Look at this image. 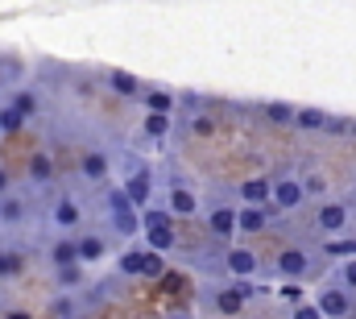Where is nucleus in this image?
Listing matches in <instances>:
<instances>
[{
    "label": "nucleus",
    "mask_w": 356,
    "mask_h": 319,
    "mask_svg": "<svg viewBox=\"0 0 356 319\" xmlns=\"http://www.w3.org/2000/svg\"><path fill=\"white\" fill-rule=\"evenodd\" d=\"M79 174H83L88 182H104V178L112 174V154H104V150H88V154L79 158Z\"/></svg>",
    "instance_id": "nucleus-12"
},
{
    "label": "nucleus",
    "mask_w": 356,
    "mask_h": 319,
    "mask_svg": "<svg viewBox=\"0 0 356 319\" xmlns=\"http://www.w3.org/2000/svg\"><path fill=\"white\" fill-rule=\"evenodd\" d=\"M50 265L54 270H71V265H83L79 261V237H58L50 244Z\"/></svg>",
    "instance_id": "nucleus-13"
},
{
    "label": "nucleus",
    "mask_w": 356,
    "mask_h": 319,
    "mask_svg": "<svg viewBox=\"0 0 356 319\" xmlns=\"http://www.w3.org/2000/svg\"><path fill=\"white\" fill-rule=\"evenodd\" d=\"M4 191H8V174H4V166H0V199H4Z\"/></svg>",
    "instance_id": "nucleus-38"
},
{
    "label": "nucleus",
    "mask_w": 356,
    "mask_h": 319,
    "mask_svg": "<svg viewBox=\"0 0 356 319\" xmlns=\"http://www.w3.org/2000/svg\"><path fill=\"white\" fill-rule=\"evenodd\" d=\"M266 116L273 120V125H294L298 108H294V104H286V100H273V104H266Z\"/></svg>",
    "instance_id": "nucleus-23"
},
{
    "label": "nucleus",
    "mask_w": 356,
    "mask_h": 319,
    "mask_svg": "<svg viewBox=\"0 0 356 319\" xmlns=\"http://www.w3.org/2000/svg\"><path fill=\"white\" fill-rule=\"evenodd\" d=\"M21 253H13V249H0V278H17L21 274Z\"/></svg>",
    "instance_id": "nucleus-28"
},
{
    "label": "nucleus",
    "mask_w": 356,
    "mask_h": 319,
    "mask_svg": "<svg viewBox=\"0 0 356 319\" xmlns=\"http://www.w3.org/2000/svg\"><path fill=\"white\" fill-rule=\"evenodd\" d=\"M141 104H145V112H154V116H170V112H175V95H170V91H162V87H154V91H145V100H141Z\"/></svg>",
    "instance_id": "nucleus-20"
},
{
    "label": "nucleus",
    "mask_w": 356,
    "mask_h": 319,
    "mask_svg": "<svg viewBox=\"0 0 356 319\" xmlns=\"http://www.w3.org/2000/svg\"><path fill=\"white\" fill-rule=\"evenodd\" d=\"M207 228H211V237L216 240H232L241 233V208H232V203H216L211 212H207Z\"/></svg>",
    "instance_id": "nucleus-6"
},
{
    "label": "nucleus",
    "mask_w": 356,
    "mask_h": 319,
    "mask_svg": "<svg viewBox=\"0 0 356 319\" xmlns=\"http://www.w3.org/2000/svg\"><path fill=\"white\" fill-rule=\"evenodd\" d=\"M141 228H145V233H149V228H175L170 208H145V212H141Z\"/></svg>",
    "instance_id": "nucleus-22"
},
{
    "label": "nucleus",
    "mask_w": 356,
    "mask_h": 319,
    "mask_svg": "<svg viewBox=\"0 0 356 319\" xmlns=\"http://www.w3.org/2000/svg\"><path fill=\"white\" fill-rule=\"evenodd\" d=\"M166 208H170V216H178V220H191L195 212H199V199H195V191L191 187H170V195H166Z\"/></svg>",
    "instance_id": "nucleus-14"
},
{
    "label": "nucleus",
    "mask_w": 356,
    "mask_h": 319,
    "mask_svg": "<svg viewBox=\"0 0 356 319\" xmlns=\"http://www.w3.org/2000/svg\"><path fill=\"white\" fill-rule=\"evenodd\" d=\"M302 199H307L302 178H277L273 182V212H294V208H302Z\"/></svg>",
    "instance_id": "nucleus-8"
},
{
    "label": "nucleus",
    "mask_w": 356,
    "mask_h": 319,
    "mask_svg": "<svg viewBox=\"0 0 356 319\" xmlns=\"http://www.w3.org/2000/svg\"><path fill=\"white\" fill-rule=\"evenodd\" d=\"M58 286H83V265H71V270H58Z\"/></svg>",
    "instance_id": "nucleus-32"
},
{
    "label": "nucleus",
    "mask_w": 356,
    "mask_h": 319,
    "mask_svg": "<svg viewBox=\"0 0 356 319\" xmlns=\"http://www.w3.org/2000/svg\"><path fill=\"white\" fill-rule=\"evenodd\" d=\"M108 87L116 91V95H124V100H145V87L137 75H129V71H112L108 75Z\"/></svg>",
    "instance_id": "nucleus-15"
},
{
    "label": "nucleus",
    "mask_w": 356,
    "mask_h": 319,
    "mask_svg": "<svg viewBox=\"0 0 356 319\" xmlns=\"http://www.w3.org/2000/svg\"><path fill=\"white\" fill-rule=\"evenodd\" d=\"M315 307L323 311V319H344L353 311V295H348L344 286H323V290L315 295Z\"/></svg>",
    "instance_id": "nucleus-7"
},
{
    "label": "nucleus",
    "mask_w": 356,
    "mask_h": 319,
    "mask_svg": "<svg viewBox=\"0 0 356 319\" xmlns=\"http://www.w3.org/2000/svg\"><path fill=\"white\" fill-rule=\"evenodd\" d=\"M327 112L323 108H298V116H294V129H302V133H327Z\"/></svg>",
    "instance_id": "nucleus-17"
},
{
    "label": "nucleus",
    "mask_w": 356,
    "mask_h": 319,
    "mask_svg": "<svg viewBox=\"0 0 356 319\" xmlns=\"http://www.w3.org/2000/svg\"><path fill=\"white\" fill-rule=\"evenodd\" d=\"M21 129H25V116H21L13 104H4V108H0V133L13 137V133H21Z\"/></svg>",
    "instance_id": "nucleus-24"
},
{
    "label": "nucleus",
    "mask_w": 356,
    "mask_h": 319,
    "mask_svg": "<svg viewBox=\"0 0 356 319\" xmlns=\"http://www.w3.org/2000/svg\"><path fill=\"white\" fill-rule=\"evenodd\" d=\"M290 319H323V311H319L315 303H302V307H294V311H290Z\"/></svg>",
    "instance_id": "nucleus-36"
},
{
    "label": "nucleus",
    "mask_w": 356,
    "mask_h": 319,
    "mask_svg": "<svg viewBox=\"0 0 356 319\" xmlns=\"http://www.w3.org/2000/svg\"><path fill=\"white\" fill-rule=\"evenodd\" d=\"M4 319H33V316H25V311H8Z\"/></svg>",
    "instance_id": "nucleus-39"
},
{
    "label": "nucleus",
    "mask_w": 356,
    "mask_h": 319,
    "mask_svg": "<svg viewBox=\"0 0 356 319\" xmlns=\"http://www.w3.org/2000/svg\"><path fill=\"white\" fill-rule=\"evenodd\" d=\"M327 253H332V257H344V261H356V240H332V244H327Z\"/></svg>",
    "instance_id": "nucleus-31"
},
{
    "label": "nucleus",
    "mask_w": 356,
    "mask_h": 319,
    "mask_svg": "<svg viewBox=\"0 0 356 319\" xmlns=\"http://www.w3.org/2000/svg\"><path fill=\"white\" fill-rule=\"evenodd\" d=\"M269 216H273V208H245V203H241V233H245V237H249V233H266Z\"/></svg>",
    "instance_id": "nucleus-16"
},
{
    "label": "nucleus",
    "mask_w": 356,
    "mask_h": 319,
    "mask_svg": "<svg viewBox=\"0 0 356 319\" xmlns=\"http://www.w3.org/2000/svg\"><path fill=\"white\" fill-rule=\"evenodd\" d=\"M104 208H108V216H112V224H116L120 237H137L141 233V212L133 208V199L124 195V187H116L112 195H104Z\"/></svg>",
    "instance_id": "nucleus-2"
},
{
    "label": "nucleus",
    "mask_w": 356,
    "mask_h": 319,
    "mask_svg": "<svg viewBox=\"0 0 356 319\" xmlns=\"http://www.w3.org/2000/svg\"><path fill=\"white\" fill-rule=\"evenodd\" d=\"M302 187H307V195H323V191H327V178H323L319 170H311V174L302 178Z\"/></svg>",
    "instance_id": "nucleus-33"
},
{
    "label": "nucleus",
    "mask_w": 356,
    "mask_h": 319,
    "mask_svg": "<svg viewBox=\"0 0 356 319\" xmlns=\"http://www.w3.org/2000/svg\"><path fill=\"white\" fill-rule=\"evenodd\" d=\"M145 137H154V141H162L166 133H170V116H154V112H145Z\"/></svg>",
    "instance_id": "nucleus-26"
},
{
    "label": "nucleus",
    "mask_w": 356,
    "mask_h": 319,
    "mask_svg": "<svg viewBox=\"0 0 356 319\" xmlns=\"http://www.w3.org/2000/svg\"><path fill=\"white\" fill-rule=\"evenodd\" d=\"M224 270H228L236 282H249V278L257 274V257H253L245 244H232V249L224 253Z\"/></svg>",
    "instance_id": "nucleus-10"
},
{
    "label": "nucleus",
    "mask_w": 356,
    "mask_h": 319,
    "mask_svg": "<svg viewBox=\"0 0 356 319\" xmlns=\"http://www.w3.org/2000/svg\"><path fill=\"white\" fill-rule=\"evenodd\" d=\"M79 220H83L79 203H75L71 195H63V199L54 203V228H79Z\"/></svg>",
    "instance_id": "nucleus-18"
},
{
    "label": "nucleus",
    "mask_w": 356,
    "mask_h": 319,
    "mask_svg": "<svg viewBox=\"0 0 356 319\" xmlns=\"http://www.w3.org/2000/svg\"><path fill=\"white\" fill-rule=\"evenodd\" d=\"M21 216H25V208H21V199H8V195H4V199H0V220H8V224H17Z\"/></svg>",
    "instance_id": "nucleus-30"
},
{
    "label": "nucleus",
    "mask_w": 356,
    "mask_h": 319,
    "mask_svg": "<svg viewBox=\"0 0 356 319\" xmlns=\"http://www.w3.org/2000/svg\"><path fill=\"white\" fill-rule=\"evenodd\" d=\"M175 244H178L175 228H149V233H145V249H154V253H170Z\"/></svg>",
    "instance_id": "nucleus-21"
},
{
    "label": "nucleus",
    "mask_w": 356,
    "mask_h": 319,
    "mask_svg": "<svg viewBox=\"0 0 356 319\" xmlns=\"http://www.w3.org/2000/svg\"><path fill=\"white\" fill-rule=\"evenodd\" d=\"M116 270L129 274V278H162V274H166V261H162V253L137 244V249H124V253H120Z\"/></svg>",
    "instance_id": "nucleus-1"
},
{
    "label": "nucleus",
    "mask_w": 356,
    "mask_h": 319,
    "mask_svg": "<svg viewBox=\"0 0 356 319\" xmlns=\"http://www.w3.org/2000/svg\"><path fill=\"white\" fill-rule=\"evenodd\" d=\"M104 257H108V240L95 237V233H83L79 237V261L91 265V261H104Z\"/></svg>",
    "instance_id": "nucleus-19"
},
{
    "label": "nucleus",
    "mask_w": 356,
    "mask_h": 319,
    "mask_svg": "<svg viewBox=\"0 0 356 319\" xmlns=\"http://www.w3.org/2000/svg\"><path fill=\"white\" fill-rule=\"evenodd\" d=\"M340 282H344V290H356V261L340 265Z\"/></svg>",
    "instance_id": "nucleus-35"
},
{
    "label": "nucleus",
    "mask_w": 356,
    "mask_h": 319,
    "mask_svg": "<svg viewBox=\"0 0 356 319\" xmlns=\"http://www.w3.org/2000/svg\"><path fill=\"white\" fill-rule=\"evenodd\" d=\"M175 319H191V316H175Z\"/></svg>",
    "instance_id": "nucleus-40"
},
{
    "label": "nucleus",
    "mask_w": 356,
    "mask_h": 319,
    "mask_svg": "<svg viewBox=\"0 0 356 319\" xmlns=\"http://www.w3.org/2000/svg\"><path fill=\"white\" fill-rule=\"evenodd\" d=\"M186 129H191V137H216V120H211L207 112H195Z\"/></svg>",
    "instance_id": "nucleus-27"
},
{
    "label": "nucleus",
    "mask_w": 356,
    "mask_h": 319,
    "mask_svg": "<svg viewBox=\"0 0 356 319\" xmlns=\"http://www.w3.org/2000/svg\"><path fill=\"white\" fill-rule=\"evenodd\" d=\"M241 199L245 208H273V178H245Z\"/></svg>",
    "instance_id": "nucleus-11"
},
{
    "label": "nucleus",
    "mask_w": 356,
    "mask_h": 319,
    "mask_svg": "<svg viewBox=\"0 0 356 319\" xmlns=\"http://www.w3.org/2000/svg\"><path fill=\"white\" fill-rule=\"evenodd\" d=\"M13 108H17L21 116H33V112H38V100H33V91H13Z\"/></svg>",
    "instance_id": "nucleus-29"
},
{
    "label": "nucleus",
    "mask_w": 356,
    "mask_h": 319,
    "mask_svg": "<svg viewBox=\"0 0 356 319\" xmlns=\"http://www.w3.org/2000/svg\"><path fill=\"white\" fill-rule=\"evenodd\" d=\"M277 295H282V299H286L290 307H302V286H298V282H286V286H282Z\"/></svg>",
    "instance_id": "nucleus-34"
},
{
    "label": "nucleus",
    "mask_w": 356,
    "mask_h": 319,
    "mask_svg": "<svg viewBox=\"0 0 356 319\" xmlns=\"http://www.w3.org/2000/svg\"><path fill=\"white\" fill-rule=\"evenodd\" d=\"M257 290H253V282H228V286H220L216 295H211V303H216V311L220 316H241L245 307H249V299H253Z\"/></svg>",
    "instance_id": "nucleus-4"
},
{
    "label": "nucleus",
    "mask_w": 356,
    "mask_h": 319,
    "mask_svg": "<svg viewBox=\"0 0 356 319\" xmlns=\"http://www.w3.org/2000/svg\"><path fill=\"white\" fill-rule=\"evenodd\" d=\"M307 270H311V253L307 249H282L277 253V278L282 282H298V278H307Z\"/></svg>",
    "instance_id": "nucleus-9"
},
{
    "label": "nucleus",
    "mask_w": 356,
    "mask_h": 319,
    "mask_svg": "<svg viewBox=\"0 0 356 319\" xmlns=\"http://www.w3.org/2000/svg\"><path fill=\"white\" fill-rule=\"evenodd\" d=\"M348 224H353V208H348V203H340V199L319 203V212H315V228H319L323 237H344Z\"/></svg>",
    "instance_id": "nucleus-3"
},
{
    "label": "nucleus",
    "mask_w": 356,
    "mask_h": 319,
    "mask_svg": "<svg viewBox=\"0 0 356 319\" xmlns=\"http://www.w3.org/2000/svg\"><path fill=\"white\" fill-rule=\"evenodd\" d=\"M29 178H33V182H50V178H54V162L46 158V154H33V158H29Z\"/></svg>",
    "instance_id": "nucleus-25"
},
{
    "label": "nucleus",
    "mask_w": 356,
    "mask_h": 319,
    "mask_svg": "<svg viewBox=\"0 0 356 319\" xmlns=\"http://www.w3.org/2000/svg\"><path fill=\"white\" fill-rule=\"evenodd\" d=\"M124 195L133 199L137 212L154 208V170H149V166H133L129 178H124Z\"/></svg>",
    "instance_id": "nucleus-5"
},
{
    "label": "nucleus",
    "mask_w": 356,
    "mask_h": 319,
    "mask_svg": "<svg viewBox=\"0 0 356 319\" xmlns=\"http://www.w3.org/2000/svg\"><path fill=\"white\" fill-rule=\"evenodd\" d=\"M327 133H336V137H340V133H353V125H348V120H340V116H332V120H327Z\"/></svg>",
    "instance_id": "nucleus-37"
}]
</instances>
